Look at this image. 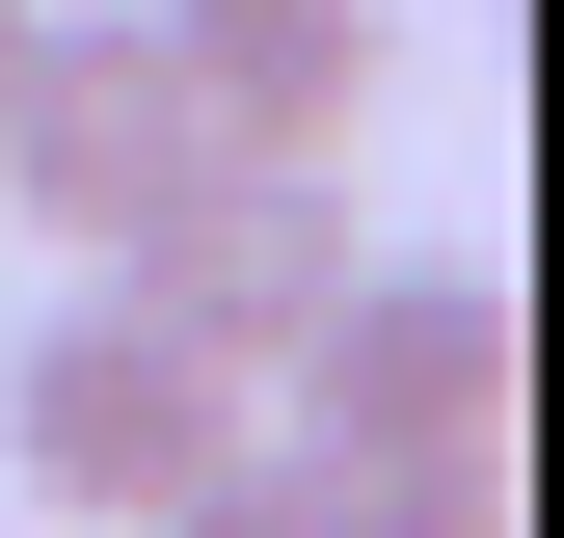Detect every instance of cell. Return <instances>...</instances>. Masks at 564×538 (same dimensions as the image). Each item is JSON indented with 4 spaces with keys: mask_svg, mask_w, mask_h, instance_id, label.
<instances>
[{
    "mask_svg": "<svg viewBox=\"0 0 564 538\" xmlns=\"http://www.w3.org/2000/svg\"><path fill=\"white\" fill-rule=\"evenodd\" d=\"M134 28H162V82H188L216 162H349V134L403 108V28H377V0H134Z\"/></svg>",
    "mask_w": 564,
    "mask_h": 538,
    "instance_id": "5b68a950",
    "label": "cell"
},
{
    "mask_svg": "<svg viewBox=\"0 0 564 538\" xmlns=\"http://www.w3.org/2000/svg\"><path fill=\"white\" fill-rule=\"evenodd\" d=\"M108 297H162L216 377H269V351H296V323L349 297V162H188L162 216L108 243Z\"/></svg>",
    "mask_w": 564,
    "mask_h": 538,
    "instance_id": "3957f363",
    "label": "cell"
},
{
    "mask_svg": "<svg viewBox=\"0 0 564 538\" xmlns=\"http://www.w3.org/2000/svg\"><path fill=\"white\" fill-rule=\"evenodd\" d=\"M269 377H296L323 458H511V297H484V269H377V243H349V297Z\"/></svg>",
    "mask_w": 564,
    "mask_h": 538,
    "instance_id": "7a4b0ae2",
    "label": "cell"
},
{
    "mask_svg": "<svg viewBox=\"0 0 564 538\" xmlns=\"http://www.w3.org/2000/svg\"><path fill=\"white\" fill-rule=\"evenodd\" d=\"M0 458H28V512H82V538H162V512L242 458V377L188 351L162 297H54L28 351H0Z\"/></svg>",
    "mask_w": 564,
    "mask_h": 538,
    "instance_id": "6da1fadb",
    "label": "cell"
},
{
    "mask_svg": "<svg viewBox=\"0 0 564 538\" xmlns=\"http://www.w3.org/2000/svg\"><path fill=\"white\" fill-rule=\"evenodd\" d=\"M162 538H349V485H323V458H269V431H242V458H216V485H188V512H162Z\"/></svg>",
    "mask_w": 564,
    "mask_h": 538,
    "instance_id": "52a82bcc",
    "label": "cell"
},
{
    "mask_svg": "<svg viewBox=\"0 0 564 538\" xmlns=\"http://www.w3.org/2000/svg\"><path fill=\"white\" fill-rule=\"evenodd\" d=\"M28 28H54V0H0V82H28Z\"/></svg>",
    "mask_w": 564,
    "mask_h": 538,
    "instance_id": "ba28073f",
    "label": "cell"
},
{
    "mask_svg": "<svg viewBox=\"0 0 564 538\" xmlns=\"http://www.w3.org/2000/svg\"><path fill=\"white\" fill-rule=\"evenodd\" d=\"M188 162H216V134H188V82H162V28H28V82H0V189H28V216L54 243H134V216H162V189Z\"/></svg>",
    "mask_w": 564,
    "mask_h": 538,
    "instance_id": "277c9868",
    "label": "cell"
},
{
    "mask_svg": "<svg viewBox=\"0 0 564 538\" xmlns=\"http://www.w3.org/2000/svg\"><path fill=\"white\" fill-rule=\"evenodd\" d=\"M323 485H349V538H511V458H323Z\"/></svg>",
    "mask_w": 564,
    "mask_h": 538,
    "instance_id": "8992f818",
    "label": "cell"
}]
</instances>
